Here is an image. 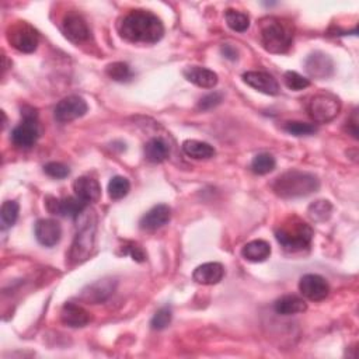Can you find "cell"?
Listing matches in <instances>:
<instances>
[{"label": "cell", "instance_id": "6da1fadb", "mask_svg": "<svg viewBox=\"0 0 359 359\" xmlns=\"http://www.w3.org/2000/svg\"><path fill=\"white\" fill-rule=\"evenodd\" d=\"M118 32L132 44H156L165 35V25L147 10H132L118 23Z\"/></svg>", "mask_w": 359, "mask_h": 359}, {"label": "cell", "instance_id": "7a4b0ae2", "mask_svg": "<svg viewBox=\"0 0 359 359\" xmlns=\"http://www.w3.org/2000/svg\"><path fill=\"white\" fill-rule=\"evenodd\" d=\"M260 39L271 54H285L294 41V25L279 17H265L260 21Z\"/></svg>", "mask_w": 359, "mask_h": 359}, {"label": "cell", "instance_id": "3957f363", "mask_svg": "<svg viewBox=\"0 0 359 359\" xmlns=\"http://www.w3.org/2000/svg\"><path fill=\"white\" fill-rule=\"evenodd\" d=\"M318 188H320V181L314 174L299 170L287 172L272 183L274 192L284 199L307 196Z\"/></svg>", "mask_w": 359, "mask_h": 359}, {"label": "cell", "instance_id": "277c9868", "mask_svg": "<svg viewBox=\"0 0 359 359\" xmlns=\"http://www.w3.org/2000/svg\"><path fill=\"white\" fill-rule=\"evenodd\" d=\"M275 237L285 250L296 253L310 246L313 240V229L298 216H292L276 227Z\"/></svg>", "mask_w": 359, "mask_h": 359}, {"label": "cell", "instance_id": "5b68a950", "mask_svg": "<svg viewBox=\"0 0 359 359\" xmlns=\"http://www.w3.org/2000/svg\"><path fill=\"white\" fill-rule=\"evenodd\" d=\"M96 215H90L81 226V229L77 230L69 253V258L72 263H82L88 260L92 254L96 240Z\"/></svg>", "mask_w": 359, "mask_h": 359}, {"label": "cell", "instance_id": "8992f818", "mask_svg": "<svg viewBox=\"0 0 359 359\" xmlns=\"http://www.w3.org/2000/svg\"><path fill=\"white\" fill-rule=\"evenodd\" d=\"M341 111V101L330 94V93H322L316 94L310 99L307 104V112L314 123L318 124H327L333 121L334 118Z\"/></svg>", "mask_w": 359, "mask_h": 359}, {"label": "cell", "instance_id": "52a82bcc", "mask_svg": "<svg viewBox=\"0 0 359 359\" xmlns=\"http://www.w3.org/2000/svg\"><path fill=\"white\" fill-rule=\"evenodd\" d=\"M8 39L14 50L23 54H31L38 47L39 35L30 24L16 23L9 27Z\"/></svg>", "mask_w": 359, "mask_h": 359}, {"label": "cell", "instance_id": "ba28073f", "mask_svg": "<svg viewBox=\"0 0 359 359\" xmlns=\"http://www.w3.org/2000/svg\"><path fill=\"white\" fill-rule=\"evenodd\" d=\"M88 110H89V105L83 97L69 96L57 104V107L54 110V115L58 123L68 124V123L74 121V119H77V118H82L83 115H86Z\"/></svg>", "mask_w": 359, "mask_h": 359}, {"label": "cell", "instance_id": "9c48e42d", "mask_svg": "<svg viewBox=\"0 0 359 359\" xmlns=\"http://www.w3.org/2000/svg\"><path fill=\"white\" fill-rule=\"evenodd\" d=\"M300 294L311 302H322L330 294V285L322 275L306 274L299 283Z\"/></svg>", "mask_w": 359, "mask_h": 359}, {"label": "cell", "instance_id": "30bf717a", "mask_svg": "<svg viewBox=\"0 0 359 359\" xmlns=\"http://www.w3.org/2000/svg\"><path fill=\"white\" fill-rule=\"evenodd\" d=\"M62 31L73 44H82L90 37V30L86 20L77 13H68L62 20Z\"/></svg>", "mask_w": 359, "mask_h": 359}, {"label": "cell", "instance_id": "8fae6325", "mask_svg": "<svg viewBox=\"0 0 359 359\" xmlns=\"http://www.w3.org/2000/svg\"><path fill=\"white\" fill-rule=\"evenodd\" d=\"M39 136L37 118H23V123L12 132V142L19 149L32 147Z\"/></svg>", "mask_w": 359, "mask_h": 359}, {"label": "cell", "instance_id": "7c38bea8", "mask_svg": "<svg viewBox=\"0 0 359 359\" xmlns=\"http://www.w3.org/2000/svg\"><path fill=\"white\" fill-rule=\"evenodd\" d=\"M34 232L38 243L45 247L57 246L62 237L61 225L54 219H39L35 223Z\"/></svg>", "mask_w": 359, "mask_h": 359}, {"label": "cell", "instance_id": "4fadbf2b", "mask_svg": "<svg viewBox=\"0 0 359 359\" xmlns=\"http://www.w3.org/2000/svg\"><path fill=\"white\" fill-rule=\"evenodd\" d=\"M243 81L250 88H253L264 94H268V96H276V94H279V92H281L276 79L267 72H261V70L246 72L243 74Z\"/></svg>", "mask_w": 359, "mask_h": 359}, {"label": "cell", "instance_id": "5bb4252c", "mask_svg": "<svg viewBox=\"0 0 359 359\" xmlns=\"http://www.w3.org/2000/svg\"><path fill=\"white\" fill-rule=\"evenodd\" d=\"M86 207L88 204L81 201L76 195L62 198V199H52V203H48V209L52 214L70 218V219H76L81 216L85 212Z\"/></svg>", "mask_w": 359, "mask_h": 359}, {"label": "cell", "instance_id": "9a60e30c", "mask_svg": "<svg viewBox=\"0 0 359 359\" xmlns=\"http://www.w3.org/2000/svg\"><path fill=\"white\" fill-rule=\"evenodd\" d=\"M116 283L111 278L107 279H100V281L89 285L86 289L82 291L81 294V300L92 305L103 303L105 302L115 291Z\"/></svg>", "mask_w": 359, "mask_h": 359}, {"label": "cell", "instance_id": "2e32d148", "mask_svg": "<svg viewBox=\"0 0 359 359\" xmlns=\"http://www.w3.org/2000/svg\"><path fill=\"white\" fill-rule=\"evenodd\" d=\"M172 219V209L169 205L161 204L153 207L150 211H147L139 220V226L142 230L154 232L157 229L163 227L167 225Z\"/></svg>", "mask_w": 359, "mask_h": 359}, {"label": "cell", "instance_id": "e0dca14e", "mask_svg": "<svg viewBox=\"0 0 359 359\" xmlns=\"http://www.w3.org/2000/svg\"><path fill=\"white\" fill-rule=\"evenodd\" d=\"M306 72L309 76L314 79H327L334 73V62L333 59L323 54V52H314L306 59Z\"/></svg>", "mask_w": 359, "mask_h": 359}, {"label": "cell", "instance_id": "ac0fdd59", "mask_svg": "<svg viewBox=\"0 0 359 359\" xmlns=\"http://www.w3.org/2000/svg\"><path fill=\"white\" fill-rule=\"evenodd\" d=\"M61 320L65 326L72 329H81L90 323V313L76 303H65L61 310Z\"/></svg>", "mask_w": 359, "mask_h": 359}, {"label": "cell", "instance_id": "d6986e66", "mask_svg": "<svg viewBox=\"0 0 359 359\" xmlns=\"http://www.w3.org/2000/svg\"><path fill=\"white\" fill-rule=\"evenodd\" d=\"M73 191L74 195L88 205L92 203H97L101 196V187L99 181L88 176L79 177L73 183Z\"/></svg>", "mask_w": 359, "mask_h": 359}, {"label": "cell", "instance_id": "ffe728a7", "mask_svg": "<svg viewBox=\"0 0 359 359\" xmlns=\"http://www.w3.org/2000/svg\"><path fill=\"white\" fill-rule=\"evenodd\" d=\"M183 74L188 82L203 89H214L219 82L218 74L214 70L201 66H188L184 69Z\"/></svg>", "mask_w": 359, "mask_h": 359}, {"label": "cell", "instance_id": "44dd1931", "mask_svg": "<svg viewBox=\"0 0 359 359\" xmlns=\"http://www.w3.org/2000/svg\"><path fill=\"white\" fill-rule=\"evenodd\" d=\"M225 276V268L220 263H205L195 268L192 278L196 284L216 285Z\"/></svg>", "mask_w": 359, "mask_h": 359}, {"label": "cell", "instance_id": "7402d4cb", "mask_svg": "<svg viewBox=\"0 0 359 359\" xmlns=\"http://www.w3.org/2000/svg\"><path fill=\"white\" fill-rule=\"evenodd\" d=\"M170 156V146L162 138H153L145 145V157L150 163H163Z\"/></svg>", "mask_w": 359, "mask_h": 359}, {"label": "cell", "instance_id": "603a6c76", "mask_svg": "<svg viewBox=\"0 0 359 359\" xmlns=\"http://www.w3.org/2000/svg\"><path fill=\"white\" fill-rule=\"evenodd\" d=\"M274 309L278 314L292 316V314H299V313L306 311L307 305L302 298H299L296 295H285L275 302Z\"/></svg>", "mask_w": 359, "mask_h": 359}, {"label": "cell", "instance_id": "cb8c5ba5", "mask_svg": "<svg viewBox=\"0 0 359 359\" xmlns=\"http://www.w3.org/2000/svg\"><path fill=\"white\" fill-rule=\"evenodd\" d=\"M183 150L188 157L195 158V161H208V158H212L216 154V150L212 145L195 139L185 141L183 143Z\"/></svg>", "mask_w": 359, "mask_h": 359}, {"label": "cell", "instance_id": "d4e9b609", "mask_svg": "<svg viewBox=\"0 0 359 359\" xmlns=\"http://www.w3.org/2000/svg\"><path fill=\"white\" fill-rule=\"evenodd\" d=\"M242 256L252 263H263L271 256V246L264 240H253L247 243L243 250Z\"/></svg>", "mask_w": 359, "mask_h": 359}, {"label": "cell", "instance_id": "484cf974", "mask_svg": "<svg viewBox=\"0 0 359 359\" xmlns=\"http://www.w3.org/2000/svg\"><path fill=\"white\" fill-rule=\"evenodd\" d=\"M130 189H131V183L128 178H125L123 176H115L108 183V195H110V198L115 199V201L125 198L128 195Z\"/></svg>", "mask_w": 359, "mask_h": 359}, {"label": "cell", "instance_id": "4316f807", "mask_svg": "<svg viewBox=\"0 0 359 359\" xmlns=\"http://www.w3.org/2000/svg\"><path fill=\"white\" fill-rule=\"evenodd\" d=\"M275 166H276L275 157L269 153H260L253 158L252 162V170L258 176H265L274 172Z\"/></svg>", "mask_w": 359, "mask_h": 359}, {"label": "cell", "instance_id": "83f0119b", "mask_svg": "<svg viewBox=\"0 0 359 359\" xmlns=\"http://www.w3.org/2000/svg\"><path fill=\"white\" fill-rule=\"evenodd\" d=\"M226 23L236 32H245L250 27V17L246 13L229 9L226 12Z\"/></svg>", "mask_w": 359, "mask_h": 359}, {"label": "cell", "instance_id": "f1b7e54d", "mask_svg": "<svg viewBox=\"0 0 359 359\" xmlns=\"http://www.w3.org/2000/svg\"><path fill=\"white\" fill-rule=\"evenodd\" d=\"M331 211H333V205L330 204V201L320 199V201H316L309 207L307 214L310 219L314 222H325L331 216Z\"/></svg>", "mask_w": 359, "mask_h": 359}, {"label": "cell", "instance_id": "f546056e", "mask_svg": "<svg viewBox=\"0 0 359 359\" xmlns=\"http://www.w3.org/2000/svg\"><path fill=\"white\" fill-rule=\"evenodd\" d=\"M107 74L112 79V81L115 82H128L132 79V72H131V68L124 63V62H115V63H111L107 66L105 69Z\"/></svg>", "mask_w": 359, "mask_h": 359}, {"label": "cell", "instance_id": "4dcf8cb0", "mask_svg": "<svg viewBox=\"0 0 359 359\" xmlns=\"http://www.w3.org/2000/svg\"><path fill=\"white\" fill-rule=\"evenodd\" d=\"M19 212H20V207L16 201L3 203L2 211H0V218H2L3 229H9L17 222Z\"/></svg>", "mask_w": 359, "mask_h": 359}, {"label": "cell", "instance_id": "1f68e13d", "mask_svg": "<svg viewBox=\"0 0 359 359\" xmlns=\"http://www.w3.org/2000/svg\"><path fill=\"white\" fill-rule=\"evenodd\" d=\"M284 82L287 85V88L289 90H294V92H300V90H305L306 88L310 86V81L303 76H300L299 73L296 72H285L284 74Z\"/></svg>", "mask_w": 359, "mask_h": 359}, {"label": "cell", "instance_id": "d6a6232c", "mask_svg": "<svg viewBox=\"0 0 359 359\" xmlns=\"http://www.w3.org/2000/svg\"><path fill=\"white\" fill-rule=\"evenodd\" d=\"M172 309L170 307H162L161 310H157L156 314L153 316L152 322H150V327L153 330H165L170 323H172Z\"/></svg>", "mask_w": 359, "mask_h": 359}, {"label": "cell", "instance_id": "836d02e7", "mask_svg": "<svg viewBox=\"0 0 359 359\" xmlns=\"http://www.w3.org/2000/svg\"><path fill=\"white\" fill-rule=\"evenodd\" d=\"M284 130L288 134H292L295 136H309L317 131V128L313 124L300 123V121H289L284 125Z\"/></svg>", "mask_w": 359, "mask_h": 359}, {"label": "cell", "instance_id": "e575fe53", "mask_svg": "<svg viewBox=\"0 0 359 359\" xmlns=\"http://www.w3.org/2000/svg\"><path fill=\"white\" fill-rule=\"evenodd\" d=\"M44 172L47 176L57 178V180H62L66 178L70 174V170L68 166L62 165V163H57V162H51L48 165L44 166Z\"/></svg>", "mask_w": 359, "mask_h": 359}, {"label": "cell", "instance_id": "d590c367", "mask_svg": "<svg viewBox=\"0 0 359 359\" xmlns=\"http://www.w3.org/2000/svg\"><path fill=\"white\" fill-rule=\"evenodd\" d=\"M223 100V96L222 93L219 92H214V93H209L207 96H204L201 100H199L198 103V108L203 110V111H208V110H212L215 107H218Z\"/></svg>", "mask_w": 359, "mask_h": 359}, {"label": "cell", "instance_id": "8d00e7d4", "mask_svg": "<svg viewBox=\"0 0 359 359\" xmlns=\"http://www.w3.org/2000/svg\"><path fill=\"white\" fill-rule=\"evenodd\" d=\"M123 250H124V254H130L132 257V260H135L138 263H143L146 260L145 252L136 243H128L123 247Z\"/></svg>", "mask_w": 359, "mask_h": 359}, {"label": "cell", "instance_id": "74e56055", "mask_svg": "<svg viewBox=\"0 0 359 359\" xmlns=\"http://www.w3.org/2000/svg\"><path fill=\"white\" fill-rule=\"evenodd\" d=\"M222 52H223V55H225L226 58H229V59H232V61L237 59V51H236L233 47H230V45H225V47L222 48Z\"/></svg>", "mask_w": 359, "mask_h": 359}]
</instances>
